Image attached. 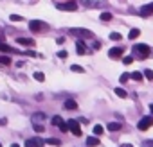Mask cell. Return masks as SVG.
Wrapping results in <instances>:
<instances>
[{
    "mask_svg": "<svg viewBox=\"0 0 153 147\" xmlns=\"http://www.w3.org/2000/svg\"><path fill=\"white\" fill-rule=\"evenodd\" d=\"M34 131H38V133H42V131H43V126H38V124H34Z\"/></svg>",
    "mask_w": 153,
    "mask_h": 147,
    "instance_id": "836d02e7",
    "label": "cell"
},
{
    "mask_svg": "<svg viewBox=\"0 0 153 147\" xmlns=\"http://www.w3.org/2000/svg\"><path fill=\"white\" fill-rule=\"evenodd\" d=\"M123 63H124V65H131V63H133V57H130V56H126V57L123 59Z\"/></svg>",
    "mask_w": 153,
    "mask_h": 147,
    "instance_id": "4dcf8cb0",
    "label": "cell"
},
{
    "mask_svg": "<svg viewBox=\"0 0 153 147\" xmlns=\"http://www.w3.org/2000/svg\"><path fill=\"white\" fill-rule=\"evenodd\" d=\"M139 34H140V31H139V29H131V31H130V34H128V38H130V40H135Z\"/></svg>",
    "mask_w": 153,
    "mask_h": 147,
    "instance_id": "2e32d148",
    "label": "cell"
},
{
    "mask_svg": "<svg viewBox=\"0 0 153 147\" xmlns=\"http://www.w3.org/2000/svg\"><path fill=\"white\" fill-rule=\"evenodd\" d=\"M63 108H65V110H76V108H78V104H76V101H72V99H68V101H65V104H63Z\"/></svg>",
    "mask_w": 153,
    "mask_h": 147,
    "instance_id": "7c38bea8",
    "label": "cell"
},
{
    "mask_svg": "<svg viewBox=\"0 0 153 147\" xmlns=\"http://www.w3.org/2000/svg\"><path fill=\"white\" fill-rule=\"evenodd\" d=\"M59 129H61L63 133H67V131H68V124H65V122H61V124H59Z\"/></svg>",
    "mask_w": 153,
    "mask_h": 147,
    "instance_id": "1f68e13d",
    "label": "cell"
},
{
    "mask_svg": "<svg viewBox=\"0 0 153 147\" xmlns=\"http://www.w3.org/2000/svg\"><path fill=\"white\" fill-rule=\"evenodd\" d=\"M45 145V140H42V138H29L27 142H25V147H43Z\"/></svg>",
    "mask_w": 153,
    "mask_h": 147,
    "instance_id": "5b68a950",
    "label": "cell"
},
{
    "mask_svg": "<svg viewBox=\"0 0 153 147\" xmlns=\"http://www.w3.org/2000/svg\"><path fill=\"white\" fill-rule=\"evenodd\" d=\"M16 43H20V45H27V47H34V40H29V38H18Z\"/></svg>",
    "mask_w": 153,
    "mask_h": 147,
    "instance_id": "30bf717a",
    "label": "cell"
},
{
    "mask_svg": "<svg viewBox=\"0 0 153 147\" xmlns=\"http://www.w3.org/2000/svg\"><path fill=\"white\" fill-rule=\"evenodd\" d=\"M67 124H68V129L72 131V135L81 136V127H79V122H78V120H68Z\"/></svg>",
    "mask_w": 153,
    "mask_h": 147,
    "instance_id": "3957f363",
    "label": "cell"
},
{
    "mask_svg": "<svg viewBox=\"0 0 153 147\" xmlns=\"http://www.w3.org/2000/svg\"><path fill=\"white\" fill-rule=\"evenodd\" d=\"M6 124H7V120H6V118H0V126H6Z\"/></svg>",
    "mask_w": 153,
    "mask_h": 147,
    "instance_id": "8d00e7d4",
    "label": "cell"
},
{
    "mask_svg": "<svg viewBox=\"0 0 153 147\" xmlns=\"http://www.w3.org/2000/svg\"><path fill=\"white\" fill-rule=\"evenodd\" d=\"M29 29L34 31V32H38V31L45 29V24L43 22H38V20H33V22H29Z\"/></svg>",
    "mask_w": 153,
    "mask_h": 147,
    "instance_id": "52a82bcc",
    "label": "cell"
},
{
    "mask_svg": "<svg viewBox=\"0 0 153 147\" xmlns=\"http://www.w3.org/2000/svg\"><path fill=\"white\" fill-rule=\"evenodd\" d=\"M87 145H88V147H96V145H99V138H97V136H90V138H87Z\"/></svg>",
    "mask_w": 153,
    "mask_h": 147,
    "instance_id": "4fadbf2b",
    "label": "cell"
},
{
    "mask_svg": "<svg viewBox=\"0 0 153 147\" xmlns=\"http://www.w3.org/2000/svg\"><path fill=\"white\" fill-rule=\"evenodd\" d=\"M153 126V117H144L140 122H139V129L140 131H146V129H149Z\"/></svg>",
    "mask_w": 153,
    "mask_h": 147,
    "instance_id": "277c9868",
    "label": "cell"
},
{
    "mask_svg": "<svg viewBox=\"0 0 153 147\" xmlns=\"http://www.w3.org/2000/svg\"><path fill=\"white\" fill-rule=\"evenodd\" d=\"M130 76H131L133 81H142V74H139V72H133V74H130Z\"/></svg>",
    "mask_w": 153,
    "mask_h": 147,
    "instance_id": "603a6c76",
    "label": "cell"
},
{
    "mask_svg": "<svg viewBox=\"0 0 153 147\" xmlns=\"http://www.w3.org/2000/svg\"><path fill=\"white\" fill-rule=\"evenodd\" d=\"M67 56H68V54H67V50H59V52H58V57H61V59H65Z\"/></svg>",
    "mask_w": 153,
    "mask_h": 147,
    "instance_id": "d6a6232c",
    "label": "cell"
},
{
    "mask_svg": "<svg viewBox=\"0 0 153 147\" xmlns=\"http://www.w3.org/2000/svg\"><path fill=\"white\" fill-rule=\"evenodd\" d=\"M33 118H34V120H43V118H45V115H43V113H34V115H33Z\"/></svg>",
    "mask_w": 153,
    "mask_h": 147,
    "instance_id": "f1b7e54d",
    "label": "cell"
},
{
    "mask_svg": "<svg viewBox=\"0 0 153 147\" xmlns=\"http://www.w3.org/2000/svg\"><path fill=\"white\" fill-rule=\"evenodd\" d=\"M114 16H112V13H101V20L103 22H110Z\"/></svg>",
    "mask_w": 153,
    "mask_h": 147,
    "instance_id": "d6986e66",
    "label": "cell"
},
{
    "mask_svg": "<svg viewBox=\"0 0 153 147\" xmlns=\"http://www.w3.org/2000/svg\"><path fill=\"white\" fill-rule=\"evenodd\" d=\"M149 110H151V113H153V104H151V106H149Z\"/></svg>",
    "mask_w": 153,
    "mask_h": 147,
    "instance_id": "f35d334b",
    "label": "cell"
},
{
    "mask_svg": "<svg viewBox=\"0 0 153 147\" xmlns=\"http://www.w3.org/2000/svg\"><path fill=\"white\" fill-rule=\"evenodd\" d=\"M0 63H2V65H11V59L7 56H0Z\"/></svg>",
    "mask_w": 153,
    "mask_h": 147,
    "instance_id": "d4e9b609",
    "label": "cell"
},
{
    "mask_svg": "<svg viewBox=\"0 0 153 147\" xmlns=\"http://www.w3.org/2000/svg\"><path fill=\"white\" fill-rule=\"evenodd\" d=\"M110 40H112V41H119V40H123V34H119V32H112V34H110Z\"/></svg>",
    "mask_w": 153,
    "mask_h": 147,
    "instance_id": "ffe728a7",
    "label": "cell"
},
{
    "mask_svg": "<svg viewBox=\"0 0 153 147\" xmlns=\"http://www.w3.org/2000/svg\"><path fill=\"white\" fill-rule=\"evenodd\" d=\"M123 147H133V145H123Z\"/></svg>",
    "mask_w": 153,
    "mask_h": 147,
    "instance_id": "ab89813d",
    "label": "cell"
},
{
    "mask_svg": "<svg viewBox=\"0 0 153 147\" xmlns=\"http://www.w3.org/2000/svg\"><path fill=\"white\" fill-rule=\"evenodd\" d=\"M94 49H96V50H99V49H101V43H99V41H96V43H94Z\"/></svg>",
    "mask_w": 153,
    "mask_h": 147,
    "instance_id": "d590c367",
    "label": "cell"
},
{
    "mask_svg": "<svg viewBox=\"0 0 153 147\" xmlns=\"http://www.w3.org/2000/svg\"><path fill=\"white\" fill-rule=\"evenodd\" d=\"M115 95H117V97H121V99H124L128 93H126V90H123V88H115Z\"/></svg>",
    "mask_w": 153,
    "mask_h": 147,
    "instance_id": "e0dca14e",
    "label": "cell"
},
{
    "mask_svg": "<svg viewBox=\"0 0 153 147\" xmlns=\"http://www.w3.org/2000/svg\"><path fill=\"white\" fill-rule=\"evenodd\" d=\"M144 76H146V79L153 81V72H151V70H144Z\"/></svg>",
    "mask_w": 153,
    "mask_h": 147,
    "instance_id": "4316f807",
    "label": "cell"
},
{
    "mask_svg": "<svg viewBox=\"0 0 153 147\" xmlns=\"http://www.w3.org/2000/svg\"><path fill=\"white\" fill-rule=\"evenodd\" d=\"M123 52H124V49H123V47H115V49H110L108 56H110V57H121V56H123Z\"/></svg>",
    "mask_w": 153,
    "mask_h": 147,
    "instance_id": "9c48e42d",
    "label": "cell"
},
{
    "mask_svg": "<svg viewBox=\"0 0 153 147\" xmlns=\"http://www.w3.org/2000/svg\"><path fill=\"white\" fill-rule=\"evenodd\" d=\"M133 52H135L137 56H140V57H148L151 50H149V47H148L146 43H139V45L133 47Z\"/></svg>",
    "mask_w": 153,
    "mask_h": 147,
    "instance_id": "6da1fadb",
    "label": "cell"
},
{
    "mask_svg": "<svg viewBox=\"0 0 153 147\" xmlns=\"http://www.w3.org/2000/svg\"><path fill=\"white\" fill-rule=\"evenodd\" d=\"M139 15H140V16H144V18L151 16V15H153V2H151V4H146V6H142V7L139 9Z\"/></svg>",
    "mask_w": 153,
    "mask_h": 147,
    "instance_id": "8992f818",
    "label": "cell"
},
{
    "mask_svg": "<svg viewBox=\"0 0 153 147\" xmlns=\"http://www.w3.org/2000/svg\"><path fill=\"white\" fill-rule=\"evenodd\" d=\"M45 143H49V145H61V142L58 138H49V140H45Z\"/></svg>",
    "mask_w": 153,
    "mask_h": 147,
    "instance_id": "44dd1931",
    "label": "cell"
},
{
    "mask_svg": "<svg viewBox=\"0 0 153 147\" xmlns=\"http://www.w3.org/2000/svg\"><path fill=\"white\" fill-rule=\"evenodd\" d=\"M121 127H123V126H121L119 122H110V124H108V131H119Z\"/></svg>",
    "mask_w": 153,
    "mask_h": 147,
    "instance_id": "5bb4252c",
    "label": "cell"
},
{
    "mask_svg": "<svg viewBox=\"0 0 153 147\" xmlns=\"http://www.w3.org/2000/svg\"><path fill=\"white\" fill-rule=\"evenodd\" d=\"M34 79L40 81V83H43V81H45V76H43L42 72H34Z\"/></svg>",
    "mask_w": 153,
    "mask_h": 147,
    "instance_id": "7402d4cb",
    "label": "cell"
},
{
    "mask_svg": "<svg viewBox=\"0 0 153 147\" xmlns=\"http://www.w3.org/2000/svg\"><path fill=\"white\" fill-rule=\"evenodd\" d=\"M128 79H130V74H123V76L119 77V81H121V83H126Z\"/></svg>",
    "mask_w": 153,
    "mask_h": 147,
    "instance_id": "f546056e",
    "label": "cell"
},
{
    "mask_svg": "<svg viewBox=\"0 0 153 147\" xmlns=\"http://www.w3.org/2000/svg\"><path fill=\"white\" fill-rule=\"evenodd\" d=\"M11 147H20V145H18V143H13V145H11Z\"/></svg>",
    "mask_w": 153,
    "mask_h": 147,
    "instance_id": "74e56055",
    "label": "cell"
},
{
    "mask_svg": "<svg viewBox=\"0 0 153 147\" xmlns=\"http://www.w3.org/2000/svg\"><path fill=\"white\" fill-rule=\"evenodd\" d=\"M0 52H15L9 45H6V43H0Z\"/></svg>",
    "mask_w": 153,
    "mask_h": 147,
    "instance_id": "ac0fdd59",
    "label": "cell"
},
{
    "mask_svg": "<svg viewBox=\"0 0 153 147\" xmlns=\"http://www.w3.org/2000/svg\"><path fill=\"white\" fill-rule=\"evenodd\" d=\"M61 122H63V120H61V117H58V115H56V117H52V124H54V126H59Z\"/></svg>",
    "mask_w": 153,
    "mask_h": 147,
    "instance_id": "484cf974",
    "label": "cell"
},
{
    "mask_svg": "<svg viewBox=\"0 0 153 147\" xmlns=\"http://www.w3.org/2000/svg\"><path fill=\"white\" fill-rule=\"evenodd\" d=\"M70 32H72V34H79V36H83V38H90V36H92V32H90L88 29H72Z\"/></svg>",
    "mask_w": 153,
    "mask_h": 147,
    "instance_id": "ba28073f",
    "label": "cell"
},
{
    "mask_svg": "<svg viewBox=\"0 0 153 147\" xmlns=\"http://www.w3.org/2000/svg\"><path fill=\"white\" fill-rule=\"evenodd\" d=\"M94 133H96V136H99V135H103V126H99V124H96V126H94Z\"/></svg>",
    "mask_w": 153,
    "mask_h": 147,
    "instance_id": "cb8c5ba5",
    "label": "cell"
},
{
    "mask_svg": "<svg viewBox=\"0 0 153 147\" xmlns=\"http://www.w3.org/2000/svg\"><path fill=\"white\" fill-rule=\"evenodd\" d=\"M70 70H72V72H76V74H83V72H85V68H83V66H79V65H72V66H70Z\"/></svg>",
    "mask_w": 153,
    "mask_h": 147,
    "instance_id": "9a60e30c",
    "label": "cell"
},
{
    "mask_svg": "<svg viewBox=\"0 0 153 147\" xmlns=\"http://www.w3.org/2000/svg\"><path fill=\"white\" fill-rule=\"evenodd\" d=\"M144 145H146V147H153V140H146Z\"/></svg>",
    "mask_w": 153,
    "mask_h": 147,
    "instance_id": "e575fe53",
    "label": "cell"
},
{
    "mask_svg": "<svg viewBox=\"0 0 153 147\" xmlns=\"http://www.w3.org/2000/svg\"><path fill=\"white\" fill-rule=\"evenodd\" d=\"M9 18H11V22H20V20H24V18H22L20 15H11Z\"/></svg>",
    "mask_w": 153,
    "mask_h": 147,
    "instance_id": "83f0119b",
    "label": "cell"
},
{
    "mask_svg": "<svg viewBox=\"0 0 153 147\" xmlns=\"http://www.w3.org/2000/svg\"><path fill=\"white\" fill-rule=\"evenodd\" d=\"M0 147H2V145H0Z\"/></svg>",
    "mask_w": 153,
    "mask_h": 147,
    "instance_id": "60d3db41",
    "label": "cell"
},
{
    "mask_svg": "<svg viewBox=\"0 0 153 147\" xmlns=\"http://www.w3.org/2000/svg\"><path fill=\"white\" fill-rule=\"evenodd\" d=\"M76 52H78L79 56H83V54L87 52V47H85L83 41H78V43H76Z\"/></svg>",
    "mask_w": 153,
    "mask_h": 147,
    "instance_id": "8fae6325",
    "label": "cell"
},
{
    "mask_svg": "<svg viewBox=\"0 0 153 147\" xmlns=\"http://www.w3.org/2000/svg\"><path fill=\"white\" fill-rule=\"evenodd\" d=\"M56 7L59 11H78V4L76 2H59L56 4Z\"/></svg>",
    "mask_w": 153,
    "mask_h": 147,
    "instance_id": "7a4b0ae2",
    "label": "cell"
}]
</instances>
